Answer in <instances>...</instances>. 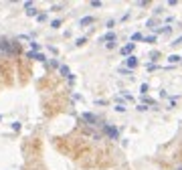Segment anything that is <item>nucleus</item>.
Wrapping results in <instances>:
<instances>
[{
  "label": "nucleus",
  "mask_w": 182,
  "mask_h": 170,
  "mask_svg": "<svg viewBox=\"0 0 182 170\" xmlns=\"http://www.w3.org/2000/svg\"><path fill=\"white\" fill-rule=\"evenodd\" d=\"M144 41H146V42H150V45H152V42H156V35H150V37H144Z\"/></svg>",
  "instance_id": "nucleus-13"
},
{
  "label": "nucleus",
  "mask_w": 182,
  "mask_h": 170,
  "mask_svg": "<svg viewBox=\"0 0 182 170\" xmlns=\"http://www.w3.org/2000/svg\"><path fill=\"white\" fill-rule=\"evenodd\" d=\"M158 57H160V53H158V51H156V53H152V57H150V59H152V61H156Z\"/></svg>",
  "instance_id": "nucleus-25"
},
{
  "label": "nucleus",
  "mask_w": 182,
  "mask_h": 170,
  "mask_svg": "<svg viewBox=\"0 0 182 170\" xmlns=\"http://www.w3.org/2000/svg\"><path fill=\"white\" fill-rule=\"evenodd\" d=\"M148 27H150V29H156V20H154V18L148 20Z\"/></svg>",
  "instance_id": "nucleus-18"
},
{
  "label": "nucleus",
  "mask_w": 182,
  "mask_h": 170,
  "mask_svg": "<svg viewBox=\"0 0 182 170\" xmlns=\"http://www.w3.org/2000/svg\"><path fill=\"white\" fill-rule=\"evenodd\" d=\"M91 6H93V8H99V6H101V2H99V0H93V2H91Z\"/></svg>",
  "instance_id": "nucleus-21"
},
{
  "label": "nucleus",
  "mask_w": 182,
  "mask_h": 170,
  "mask_svg": "<svg viewBox=\"0 0 182 170\" xmlns=\"http://www.w3.org/2000/svg\"><path fill=\"white\" fill-rule=\"evenodd\" d=\"M132 41H134V42H136V41H144V35H142V33H134V35H132Z\"/></svg>",
  "instance_id": "nucleus-11"
},
{
  "label": "nucleus",
  "mask_w": 182,
  "mask_h": 170,
  "mask_svg": "<svg viewBox=\"0 0 182 170\" xmlns=\"http://www.w3.org/2000/svg\"><path fill=\"white\" fill-rule=\"evenodd\" d=\"M103 41L107 42V45H109V42H116V33H113V31H109V33L103 37Z\"/></svg>",
  "instance_id": "nucleus-8"
},
{
  "label": "nucleus",
  "mask_w": 182,
  "mask_h": 170,
  "mask_svg": "<svg viewBox=\"0 0 182 170\" xmlns=\"http://www.w3.org/2000/svg\"><path fill=\"white\" fill-rule=\"evenodd\" d=\"M180 59H182L180 55H170L168 57V63H180Z\"/></svg>",
  "instance_id": "nucleus-10"
},
{
  "label": "nucleus",
  "mask_w": 182,
  "mask_h": 170,
  "mask_svg": "<svg viewBox=\"0 0 182 170\" xmlns=\"http://www.w3.org/2000/svg\"><path fill=\"white\" fill-rule=\"evenodd\" d=\"M12 130H14V132H18V130H20V124H18V122H16V124H12Z\"/></svg>",
  "instance_id": "nucleus-24"
},
{
  "label": "nucleus",
  "mask_w": 182,
  "mask_h": 170,
  "mask_svg": "<svg viewBox=\"0 0 182 170\" xmlns=\"http://www.w3.org/2000/svg\"><path fill=\"white\" fill-rule=\"evenodd\" d=\"M81 118H83V122H87L89 126H99V118H97L95 114H89V112H85Z\"/></svg>",
  "instance_id": "nucleus-2"
},
{
  "label": "nucleus",
  "mask_w": 182,
  "mask_h": 170,
  "mask_svg": "<svg viewBox=\"0 0 182 170\" xmlns=\"http://www.w3.org/2000/svg\"><path fill=\"white\" fill-rule=\"evenodd\" d=\"M27 14H29V16H35V14H37V10H35V6H33V8H29V10H27Z\"/></svg>",
  "instance_id": "nucleus-19"
},
{
  "label": "nucleus",
  "mask_w": 182,
  "mask_h": 170,
  "mask_svg": "<svg viewBox=\"0 0 182 170\" xmlns=\"http://www.w3.org/2000/svg\"><path fill=\"white\" fill-rule=\"evenodd\" d=\"M138 63H140V61H138V57H134V55H132V57H126V67H128L130 71L138 67Z\"/></svg>",
  "instance_id": "nucleus-3"
},
{
  "label": "nucleus",
  "mask_w": 182,
  "mask_h": 170,
  "mask_svg": "<svg viewBox=\"0 0 182 170\" xmlns=\"http://www.w3.org/2000/svg\"><path fill=\"white\" fill-rule=\"evenodd\" d=\"M85 42H87V39H85V37H81V39H77V41H75V45H77V47H83Z\"/></svg>",
  "instance_id": "nucleus-12"
},
{
  "label": "nucleus",
  "mask_w": 182,
  "mask_h": 170,
  "mask_svg": "<svg viewBox=\"0 0 182 170\" xmlns=\"http://www.w3.org/2000/svg\"><path fill=\"white\" fill-rule=\"evenodd\" d=\"M146 110H148V105H144V103L138 105V112H146Z\"/></svg>",
  "instance_id": "nucleus-22"
},
{
  "label": "nucleus",
  "mask_w": 182,
  "mask_h": 170,
  "mask_svg": "<svg viewBox=\"0 0 182 170\" xmlns=\"http://www.w3.org/2000/svg\"><path fill=\"white\" fill-rule=\"evenodd\" d=\"M20 53V42L18 41H10V55H18Z\"/></svg>",
  "instance_id": "nucleus-6"
},
{
  "label": "nucleus",
  "mask_w": 182,
  "mask_h": 170,
  "mask_svg": "<svg viewBox=\"0 0 182 170\" xmlns=\"http://www.w3.org/2000/svg\"><path fill=\"white\" fill-rule=\"evenodd\" d=\"M116 112H126V105H122V103H118V105H116Z\"/></svg>",
  "instance_id": "nucleus-16"
},
{
  "label": "nucleus",
  "mask_w": 182,
  "mask_h": 170,
  "mask_svg": "<svg viewBox=\"0 0 182 170\" xmlns=\"http://www.w3.org/2000/svg\"><path fill=\"white\" fill-rule=\"evenodd\" d=\"M140 93H148V83H142V87H140Z\"/></svg>",
  "instance_id": "nucleus-14"
},
{
  "label": "nucleus",
  "mask_w": 182,
  "mask_h": 170,
  "mask_svg": "<svg viewBox=\"0 0 182 170\" xmlns=\"http://www.w3.org/2000/svg\"><path fill=\"white\" fill-rule=\"evenodd\" d=\"M27 57H29V59H37V61H45V59H47L45 55H41V53H33V51L27 53Z\"/></svg>",
  "instance_id": "nucleus-7"
},
{
  "label": "nucleus",
  "mask_w": 182,
  "mask_h": 170,
  "mask_svg": "<svg viewBox=\"0 0 182 170\" xmlns=\"http://www.w3.org/2000/svg\"><path fill=\"white\" fill-rule=\"evenodd\" d=\"M158 33H160V35H168V33H170V27H164V29H160Z\"/></svg>",
  "instance_id": "nucleus-15"
},
{
  "label": "nucleus",
  "mask_w": 182,
  "mask_h": 170,
  "mask_svg": "<svg viewBox=\"0 0 182 170\" xmlns=\"http://www.w3.org/2000/svg\"><path fill=\"white\" fill-rule=\"evenodd\" d=\"M59 71H61V75H63V77H67V79L71 77V71H69V67H67V65H61V67H59Z\"/></svg>",
  "instance_id": "nucleus-9"
},
{
  "label": "nucleus",
  "mask_w": 182,
  "mask_h": 170,
  "mask_svg": "<svg viewBox=\"0 0 182 170\" xmlns=\"http://www.w3.org/2000/svg\"><path fill=\"white\" fill-rule=\"evenodd\" d=\"M113 25H116V20H107V29H109V31L113 29Z\"/></svg>",
  "instance_id": "nucleus-23"
},
{
  "label": "nucleus",
  "mask_w": 182,
  "mask_h": 170,
  "mask_svg": "<svg viewBox=\"0 0 182 170\" xmlns=\"http://www.w3.org/2000/svg\"><path fill=\"white\" fill-rule=\"evenodd\" d=\"M93 23H95L93 16H83V18L79 20V27H89V25H93Z\"/></svg>",
  "instance_id": "nucleus-5"
},
{
  "label": "nucleus",
  "mask_w": 182,
  "mask_h": 170,
  "mask_svg": "<svg viewBox=\"0 0 182 170\" xmlns=\"http://www.w3.org/2000/svg\"><path fill=\"white\" fill-rule=\"evenodd\" d=\"M103 132H105V136H107L109 140H120V130H118L116 126L105 124V126H103Z\"/></svg>",
  "instance_id": "nucleus-1"
},
{
  "label": "nucleus",
  "mask_w": 182,
  "mask_h": 170,
  "mask_svg": "<svg viewBox=\"0 0 182 170\" xmlns=\"http://www.w3.org/2000/svg\"><path fill=\"white\" fill-rule=\"evenodd\" d=\"M37 18H39V23H45V20H47V14H39Z\"/></svg>",
  "instance_id": "nucleus-20"
},
{
  "label": "nucleus",
  "mask_w": 182,
  "mask_h": 170,
  "mask_svg": "<svg viewBox=\"0 0 182 170\" xmlns=\"http://www.w3.org/2000/svg\"><path fill=\"white\" fill-rule=\"evenodd\" d=\"M61 8H63V4H55V6H53L51 10H55V12H57V10H61Z\"/></svg>",
  "instance_id": "nucleus-26"
},
{
  "label": "nucleus",
  "mask_w": 182,
  "mask_h": 170,
  "mask_svg": "<svg viewBox=\"0 0 182 170\" xmlns=\"http://www.w3.org/2000/svg\"><path fill=\"white\" fill-rule=\"evenodd\" d=\"M134 47H136V42H128L126 47H122V55H126V57H132V51H134Z\"/></svg>",
  "instance_id": "nucleus-4"
},
{
  "label": "nucleus",
  "mask_w": 182,
  "mask_h": 170,
  "mask_svg": "<svg viewBox=\"0 0 182 170\" xmlns=\"http://www.w3.org/2000/svg\"><path fill=\"white\" fill-rule=\"evenodd\" d=\"M51 27H53V29H59V27H61V20H53Z\"/></svg>",
  "instance_id": "nucleus-17"
},
{
  "label": "nucleus",
  "mask_w": 182,
  "mask_h": 170,
  "mask_svg": "<svg viewBox=\"0 0 182 170\" xmlns=\"http://www.w3.org/2000/svg\"><path fill=\"white\" fill-rule=\"evenodd\" d=\"M172 45H182V37H178V39H176V41L172 42Z\"/></svg>",
  "instance_id": "nucleus-27"
}]
</instances>
